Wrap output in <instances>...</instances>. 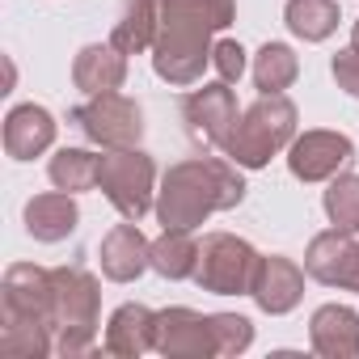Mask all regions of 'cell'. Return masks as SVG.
Wrapping results in <instances>:
<instances>
[{
  "mask_svg": "<svg viewBox=\"0 0 359 359\" xmlns=\"http://www.w3.org/2000/svg\"><path fill=\"white\" fill-rule=\"evenodd\" d=\"M97 165L102 156L89 152V148H60L51 161H47V177L55 191H68V195H81V191H93L97 187Z\"/></svg>",
  "mask_w": 359,
  "mask_h": 359,
  "instance_id": "cb8c5ba5",
  "label": "cell"
},
{
  "mask_svg": "<svg viewBox=\"0 0 359 359\" xmlns=\"http://www.w3.org/2000/svg\"><path fill=\"white\" fill-rule=\"evenodd\" d=\"M330 72H334V81H338V89H342V93L359 97V51H355V47L338 51V55L330 60Z\"/></svg>",
  "mask_w": 359,
  "mask_h": 359,
  "instance_id": "f1b7e54d",
  "label": "cell"
},
{
  "mask_svg": "<svg viewBox=\"0 0 359 359\" xmlns=\"http://www.w3.org/2000/svg\"><path fill=\"white\" fill-rule=\"evenodd\" d=\"M245 199L241 165L229 156H187L161 173L156 220L161 229H199L216 212H233Z\"/></svg>",
  "mask_w": 359,
  "mask_h": 359,
  "instance_id": "7a4b0ae2",
  "label": "cell"
},
{
  "mask_svg": "<svg viewBox=\"0 0 359 359\" xmlns=\"http://www.w3.org/2000/svg\"><path fill=\"white\" fill-rule=\"evenodd\" d=\"M304 275H309V271H304L300 262H292L287 254H262L250 296H254V304H258L262 313L283 317V313H292V309L304 300Z\"/></svg>",
  "mask_w": 359,
  "mask_h": 359,
  "instance_id": "7c38bea8",
  "label": "cell"
},
{
  "mask_svg": "<svg viewBox=\"0 0 359 359\" xmlns=\"http://www.w3.org/2000/svg\"><path fill=\"white\" fill-rule=\"evenodd\" d=\"M97 191L123 220H144L156 208V161L135 148H106L97 165Z\"/></svg>",
  "mask_w": 359,
  "mask_h": 359,
  "instance_id": "5b68a950",
  "label": "cell"
},
{
  "mask_svg": "<svg viewBox=\"0 0 359 359\" xmlns=\"http://www.w3.org/2000/svg\"><path fill=\"white\" fill-rule=\"evenodd\" d=\"M55 351V330L47 321H0V355L5 359H47Z\"/></svg>",
  "mask_w": 359,
  "mask_h": 359,
  "instance_id": "d4e9b609",
  "label": "cell"
},
{
  "mask_svg": "<svg viewBox=\"0 0 359 359\" xmlns=\"http://www.w3.org/2000/svg\"><path fill=\"white\" fill-rule=\"evenodd\" d=\"M55 355L85 359L97 351V325H102V283L85 266H55Z\"/></svg>",
  "mask_w": 359,
  "mask_h": 359,
  "instance_id": "3957f363",
  "label": "cell"
},
{
  "mask_svg": "<svg viewBox=\"0 0 359 359\" xmlns=\"http://www.w3.org/2000/svg\"><path fill=\"white\" fill-rule=\"evenodd\" d=\"M55 131H60V123L47 106L22 102L5 114V152L13 161H34L55 144Z\"/></svg>",
  "mask_w": 359,
  "mask_h": 359,
  "instance_id": "9a60e30c",
  "label": "cell"
},
{
  "mask_svg": "<svg viewBox=\"0 0 359 359\" xmlns=\"http://www.w3.org/2000/svg\"><path fill=\"white\" fill-rule=\"evenodd\" d=\"M199 266V241L191 229H161V237L152 241V271L169 283L195 279Z\"/></svg>",
  "mask_w": 359,
  "mask_h": 359,
  "instance_id": "44dd1931",
  "label": "cell"
},
{
  "mask_svg": "<svg viewBox=\"0 0 359 359\" xmlns=\"http://www.w3.org/2000/svg\"><path fill=\"white\" fill-rule=\"evenodd\" d=\"M237 118H241V110H237V93L229 89V81L191 89L187 102H182L187 135H191L199 148H220V152H224V140L233 135Z\"/></svg>",
  "mask_w": 359,
  "mask_h": 359,
  "instance_id": "9c48e42d",
  "label": "cell"
},
{
  "mask_svg": "<svg viewBox=\"0 0 359 359\" xmlns=\"http://www.w3.org/2000/svg\"><path fill=\"white\" fill-rule=\"evenodd\" d=\"M68 118L97 148H135L144 140V106L127 93H97L81 102Z\"/></svg>",
  "mask_w": 359,
  "mask_h": 359,
  "instance_id": "52a82bcc",
  "label": "cell"
},
{
  "mask_svg": "<svg viewBox=\"0 0 359 359\" xmlns=\"http://www.w3.org/2000/svg\"><path fill=\"white\" fill-rule=\"evenodd\" d=\"M351 47H355V51H359V22H355V26H351Z\"/></svg>",
  "mask_w": 359,
  "mask_h": 359,
  "instance_id": "4dcf8cb0",
  "label": "cell"
},
{
  "mask_svg": "<svg viewBox=\"0 0 359 359\" xmlns=\"http://www.w3.org/2000/svg\"><path fill=\"white\" fill-rule=\"evenodd\" d=\"M233 18H237V0H161L152 72L177 89L203 81L216 34L229 30Z\"/></svg>",
  "mask_w": 359,
  "mask_h": 359,
  "instance_id": "6da1fadb",
  "label": "cell"
},
{
  "mask_svg": "<svg viewBox=\"0 0 359 359\" xmlns=\"http://www.w3.org/2000/svg\"><path fill=\"white\" fill-rule=\"evenodd\" d=\"M156 355L165 359H212L216 351V334H212V317L195 313L187 304H173L156 313Z\"/></svg>",
  "mask_w": 359,
  "mask_h": 359,
  "instance_id": "8fae6325",
  "label": "cell"
},
{
  "mask_svg": "<svg viewBox=\"0 0 359 359\" xmlns=\"http://www.w3.org/2000/svg\"><path fill=\"white\" fill-rule=\"evenodd\" d=\"M296 123H300V110L292 97L258 93V102L241 110L233 135L224 140V156L237 161L241 169H262L271 165V156H279L296 140Z\"/></svg>",
  "mask_w": 359,
  "mask_h": 359,
  "instance_id": "277c9868",
  "label": "cell"
},
{
  "mask_svg": "<svg viewBox=\"0 0 359 359\" xmlns=\"http://www.w3.org/2000/svg\"><path fill=\"white\" fill-rule=\"evenodd\" d=\"M97 258L110 283H135L144 271H152V241L140 233V220H123L102 237Z\"/></svg>",
  "mask_w": 359,
  "mask_h": 359,
  "instance_id": "4fadbf2b",
  "label": "cell"
},
{
  "mask_svg": "<svg viewBox=\"0 0 359 359\" xmlns=\"http://www.w3.org/2000/svg\"><path fill=\"white\" fill-rule=\"evenodd\" d=\"M342 292H355V296H359V250H355V262H351V271H346V283H342Z\"/></svg>",
  "mask_w": 359,
  "mask_h": 359,
  "instance_id": "f546056e",
  "label": "cell"
},
{
  "mask_svg": "<svg viewBox=\"0 0 359 359\" xmlns=\"http://www.w3.org/2000/svg\"><path fill=\"white\" fill-rule=\"evenodd\" d=\"M321 208H325V220L334 229L359 233V173H351V169L334 173L325 195H321Z\"/></svg>",
  "mask_w": 359,
  "mask_h": 359,
  "instance_id": "484cf974",
  "label": "cell"
},
{
  "mask_svg": "<svg viewBox=\"0 0 359 359\" xmlns=\"http://www.w3.org/2000/svg\"><path fill=\"white\" fill-rule=\"evenodd\" d=\"M22 220H26V233L34 241L55 245V241H68L76 233L81 208H76V195H68V191H43V195L26 199Z\"/></svg>",
  "mask_w": 359,
  "mask_h": 359,
  "instance_id": "e0dca14e",
  "label": "cell"
},
{
  "mask_svg": "<svg viewBox=\"0 0 359 359\" xmlns=\"http://www.w3.org/2000/svg\"><path fill=\"white\" fill-rule=\"evenodd\" d=\"M309 346L325 359H359V313L351 304H321L309 317Z\"/></svg>",
  "mask_w": 359,
  "mask_h": 359,
  "instance_id": "2e32d148",
  "label": "cell"
},
{
  "mask_svg": "<svg viewBox=\"0 0 359 359\" xmlns=\"http://www.w3.org/2000/svg\"><path fill=\"white\" fill-rule=\"evenodd\" d=\"M283 22L300 43H325L338 30L342 13H338V0H287Z\"/></svg>",
  "mask_w": 359,
  "mask_h": 359,
  "instance_id": "7402d4cb",
  "label": "cell"
},
{
  "mask_svg": "<svg viewBox=\"0 0 359 359\" xmlns=\"http://www.w3.org/2000/svg\"><path fill=\"white\" fill-rule=\"evenodd\" d=\"M212 317V334H216V351L220 355H241L254 342V321L241 313H208Z\"/></svg>",
  "mask_w": 359,
  "mask_h": 359,
  "instance_id": "4316f807",
  "label": "cell"
},
{
  "mask_svg": "<svg viewBox=\"0 0 359 359\" xmlns=\"http://www.w3.org/2000/svg\"><path fill=\"white\" fill-rule=\"evenodd\" d=\"M55 283L47 266L13 262L0 279V321H47L55 330Z\"/></svg>",
  "mask_w": 359,
  "mask_h": 359,
  "instance_id": "ba28073f",
  "label": "cell"
},
{
  "mask_svg": "<svg viewBox=\"0 0 359 359\" xmlns=\"http://www.w3.org/2000/svg\"><path fill=\"white\" fill-rule=\"evenodd\" d=\"M156 13H161V0H118V18H114L110 43L123 55L152 51V43H156Z\"/></svg>",
  "mask_w": 359,
  "mask_h": 359,
  "instance_id": "ffe728a7",
  "label": "cell"
},
{
  "mask_svg": "<svg viewBox=\"0 0 359 359\" xmlns=\"http://www.w3.org/2000/svg\"><path fill=\"white\" fill-rule=\"evenodd\" d=\"M212 68L220 72V81H241L245 76V68H250V60H245V47L237 43V39H216V47H212Z\"/></svg>",
  "mask_w": 359,
  "mask_h": 359,
  "instance_id": "83f0119b",
  "label": "cell"
},
{
  "mask_svg": "<svg viewBox=\"0 0 359 359\" xmlns=\"http://www.w3.org/2000/svg\"><path fill=\"white\" fill-rule=\"evenodd\" d=\"M355 250H359V241H355V233H346V229H325V233H317V237L309 241V250H304V271H309V279H317V283H325V287H342V283H346V271H351V262H355Z\"/></svg>",
  "mask_w": 359,
  "mask_h": 359,
  "instance_id": "d6986e66",
  "label": "cell"
},
{
  "mask_svg": "<svg viewBox=\"0 0 359 359\" xmlns=\"http://www.w3.org/2000/svg\"><path fill=\"white\" fill-rule=\"evenodd\" d=\"M127 81V55L114 43H85L72 60V85L85 97L97 93H118Z\"/></svg>",
  "mask_w": 359,
  "mask_h": 359,
  "instance_id": "ac0fdd59",
  "label": "cell"
},
{
  "mask_svg": "<svg viewBox=\"0 0 359 359\" xmlns=\"http://www.w3.org/2000/svg\"><path fill=\"white\" fill-rule=\"evenodd\" d=\"M102 351L118 355V359H140V355L156 351V313L148 304H140V300L118 304L110 313V321H106Z\"/></svg>",
  "mask_w": 359,
  "mask_h": 359,
  "instance_id": "5bb4252c",
  "label": "cell"
},
{
  "mask_svg": "<svg viewBox=\"0 0 359 359\" xmlns=\"http://www.w3.org/2000/svg\"><path fill=\"white\" fill-rule=\"evenodd\" d=\"M250 76H254L258 93H283L300 76V55L287 43H262L254 64H250Z\"/></svg>",
  "mask_w": 359,
  "mask_h": 359,
  "instance_id": "603a6c76",
  "label": "cell"
},
{
  "mask_svg": "<svg viewBox=\"0 0 359 359\" xmlns=\"http://www.w3.org/2000/svg\"><path fill=\"white\" fill-rule=\"evenodd\" d=\"M351 161H355L351 135L330 131V127H313L287 144V169H292L296 182H330Z\"/></svg>",
  "mask_w": 359,
  "mask_h": 359,
  "instance_id": "30bf717a",
  "label": "cell"
},
{
  "mask_svg": "<svg viewBox=\"0 0 359 359\" xmlns=\"http://www.w3.org/2000/svg\"><path fill=\"white\" fill-rule=\"evenodd\" d=\"M262 254L237 233H208L199 241L195 283L212 296H250Z\"/></svg>",
  "mask_w": 359,
  "mask_h": 359,
  "instance_id": "8992f818",
  "label": "cell"
}]
</instances>
